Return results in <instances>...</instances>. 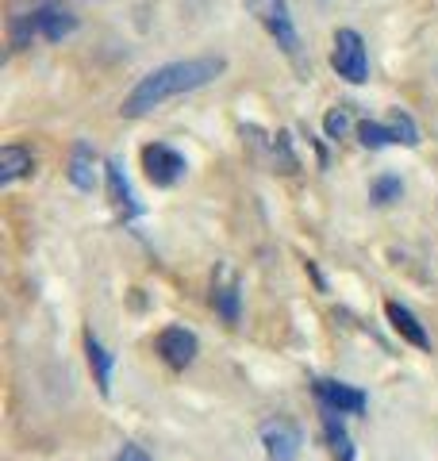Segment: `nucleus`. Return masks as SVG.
Returning <instances> with one entry per match:
<instances>
[{
	"label": "nucleus",
	"mask_w": 438,
	"mask_h": 461,
	"mask_svg": "<svg viewBox=\"0 0 438 461\" xmlns=\"http://www.w3.org/2000/svg\"><path fill=\"white\" fill-rule=\"evenodd\" d=\"M224 69H227L224 58H185V62L158 66L127 93L120 112L127 115V120H142V115H151L154 108H162L166 100L196 93V89H204V85H212Z\"/></svg>",
	"instance_id": "nucleus-1"
},
{
	"label": "nucleus",
	"mask_w": 438,
	"mask_h": 461,
	"mask_svg": "<svg viewBox=\"0 0 438 461\" xmlns=\"http://www.w3.org/2000/svg\"><path fill=\"white\" fill-rule=\"evenodd\" d=\"M331 66H334V74L346 77L350 85L370 81V54H365V42L354 27H339V32H334Z\"/></svg>",
	"instance_id": "nucleus-2"
},
{
	"label": "nucleus",
	"mask_w": 438,
	"mask_h": 461,
	"mask_svg": "<svg viewBox=\"0 0 438 461\" xmlns=\"http://www.w3.org/2000/svg\"><path fill=\"white\" fill-rule=\"evenodd\" d=\"M246 8H251V16L277 39V47L285 54L300 50V35H297V23H292L285 0H246Z\"/></svg>",
	"instance_id": "nucleus-3"
},
{
	"label": "nucleus",
	"mask_w": 438,
	"mask_h": 461,
	"mask_svg": "<svg viewBox=\"0 0 438 461\" xmlns=\"http://www.w3.org/2000/svg\"><path fill=\"white\" fill-rule=\"evenodd\" d=\"M142 169H146V181L158 185V189H169V185H178L185 177V158L166 147V142H151V147H142Z\"/></svg>",
	"instance_id": "nucleus-4"
},
{
	"label": "nucleus",
	"mask_w": 438,
	"mask_h": 461,
	"mask_svg": "<svg viewBox=\"0 0 438 461\" xmlns=\"http://www.w3.org/2000/svg\"><path fill=\"white\" fill-rule=\"evenodd\" d=\"M258 435H261V446H266L269 461H297V454H300V430L292 427L288 420H266Z\"/></svg>",
	"instance_id": "nucleus-5"
},
{
	"label": "nucleus",
	"mask_w": 438,
	"mask_h": 461,
	"mask_svg": "<svg viewBox=\"0 0 438 461\" xmlns=\"http://www.w3.org/2000/svg\"><path fill=\"white\" fill-rule=\"evenodd\" d=\"M158 354H162V362L173 366V369H188L196 362V354H200V342L193 330H185V327H166L162 335H158Z\"/></svg>",
	"instance_id": "nucleus-6"
},
{
	"label": "nucleus",
	"mask_w": 438,
	"mask_h": 461,
	"mask_svg": "<svg viewBox=\"0 0 438 461\" xmlns=\"http://www.w3.org/2000/svg\"><path fill=\"white\" fill-rule=\"evenodd\" d=\"M32 16H35V32L47 42H62L66 35L78 32V16H73L62 0H47V5H39Z\"/></svg>",
	"instance_id": "nucleus-7"
},
{
	"label": "nucleus",
	"mask_w": 438,
	"mask_h": 461,
	"mask_svg": "<svg viewBox=\"0 0 438 461\" xmlns=\"http://www.w3.org/2000/svg\"><path fill=\"white\" fill-rule=\"evenodd\" d=\"M315 396L319 403H327V408L342 411V415H361L365 411V393H358V388L350 384H339V381H315Z\"/></svg>",
	"instance_id": "nucleus-8"
},
{
	"label": "nucleus",
	"mask_w": 438,
	"mask_h": 461,
	"mask_svg": "<svg viewBox=\"0 0 438 461\" xmlns=\"http://www.w3.org/2000/svg\"><path fill=\"white\" fill-rule=\"evenodd\" d=\"M385 312H388L392 330H397V335H400L404 342H412L415 350H431V335H427V327H423V323L415 320V312H412V308H404L400 300H388Z\"/></svg>",
	"instance_id": "nucleus-9"
},
{
	"label": "nucleus",
	"mask_w": 438,
	"mask_h": 461,
	"mask_svg": "<svg viewBox=\"0 0 438 461\" xmlns=\"http://www.w3.org/2000/svg\"><path fill=\"white\" fill-rule=\"evenodd\" d=\"M105 177H108V200H112V208L120 212L123 220H135L142 208L135 204V193H131V185H127V177H123L120 158H112V162L105 166Z\"/></svg>",
	"instance_id": "nucleus-10"
},
{
	"label": "nucleus",
	"mask_w": 438,
	"mask_h": 461,
	"mask_svg": "<svg viewBox=\"0 0 438 461\" xmlns=\"http://www.w3.org/2000/svg\"><path fill=\"white\" fill-rule=\"evenodd\" d=\"M69 181H73V189H81V193H93L96 189V154L89 142H78L69 154Z\"/></svg>",
	"instance_id": "nucleus-11"
},
{
	"label": "nucleus",
	"mask_w": 438,
	"mask_h": 461,
	"mask_svg": "<svg viewBox=\"0 0 438 461\" xmlns=\"http://www.w3.org/2000/svg\"><path fill=\"white\" fill-rule=\"evenodd\" d=\"M339 415L342 411H334V408H327V403H324V435H327V446H331V457L334 461H354V442H350Z\"/></svg>",
	"instance_id": "nucleus-12"
},
{
	"label": "nucleus",
	"mask_w": 438,
	"mask_h": 461,
	"mask_svg": "<svg viewBox=\"0 0 438 461\" xmlns=\"http://www.w3.org/2000/svg\"><path fill=\"white\" fill-rule=\"evenodd\" d=\"M212 304L219 308L227 323H239V285L231 277V269L224 266L219 269V281H215V293H212Z\"/></svg>",
	"instance_id": "nucleus-13"
},
{
	"label": "nucleus",
	"mask_w": 438,
	"mask_h": 461,
	"mask_svg": "<svg viewBox=\"0 0 438 461\" xmlns=\"http://www.w3.org/2000/svg\"><path fill=\"white\" fill-rule=\"evenodd\" d=\"M35 169V158L27 154L23 147H8L0 150V185H12V181H20V177H27V173Z\"/></svg>",
	"instance_id": "nucleus-14"
},
{
	"label": "nucleus",
	"mask_w": 438,
	"mask_h": 461,
	"mask_svg": "<svg viewBox=\"0 0 438 461\" xmlns=\"http://www.w3.org/2000/svg\"><path fill=\"white\" fill-rule=\"evenodd\" d=\"M85 350H89V366H93V373H96V384H100V393L105 396H112V354L100 346L93 335L85 339Z\"/></svg>",
	"instance_id": "nucleus-15"
},
{
	"label": "nucleus",
	"mask_w": 438,
	"mask_h": 461,
	"mask_svg": "<svg viewBox=\"0 0 438 461\" xmlns=\"http://www.w3.org/2000/svg\"><path fill=\"white\" fill-rule=\"evenodd\" d=\"M388 127H392V139H397V142H404V147H419V127H415V120L407 112L392 108Z\"/></svg>",
	"instance_id": "nucleus-16"
},
{
	"label": "nucleus",
	"mask_w": 438,
	"mask_h": 461,
	"mask_svg": "<svg viewBox=\"0 0 438 461\" xmlns=\"http://www.w3.org/2000/svg\"><path fill=\"white\" fill-rule=\"evenodd\" d=\"M358 139H361V147H370V150H381V147H388V142H397L388 123H373V120L358 123Z\"/></svg>",
	"instance_id": "nucleus-17"
},
{
	"label": "nucleus",
	"mask_w": 438,
	"mask_h": 461,
	"mask_svg": "<svg viewBox=\"0 0 438 461\" xmlns=\"http://www.w3.org/2000/svg\"><path fill=\"white\" fill-rule=\"evenodd\" d=\"M400 193H404V181L397 177V173H385V177H377L373 181V189H370V196H373V204H392V200H400Z\"/></svg>",
	"instance_id": "nucleus-18"
},
{
	"label": "nucleus",
	"mask_w": 438,
	"mask_h": 461,
	"mask_svg": "<svg viewBox=\"0 0 438 461\" xmlns=\"http://www.w3.org/2000/svg\"><path fill=\"white\" fill-rule=\"evenodd\" d=\"M324 131H327V139H342L350 131V108H331L324 120Z\"/></svg>",
	"instance_id": "nucleus-19"
},
{
	"label": "nucleus",
	"mask_w": 438,
	"mask_h": 461,
	"mask_svg": "<svg viewBox=\"0 0 438 461\" xmlns=\"http://www.w3.org/2000/svg\"><path fill=\"white\" fill-rule=\"evenodd\" d=\"M115 461H151V454L142 450V446H135V442H127L120 454H115Z\"/></svg>",
	"instance_id": "nucleus-20"
}]
</instances>
